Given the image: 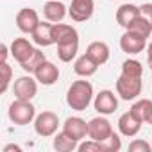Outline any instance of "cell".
Segmentation results:
<instances>
[{
	"label": "cell",
	"mask_w": 152,
	"mask_h": 152,
	"mask_svg": "<svg viewBox=\"0 0 152 152\" xmlns=\"http://www.w3.org/2000/svg\"><path fill=\"white\" fill-rule=\"evenodd\" d=\"M93 100V86L90 81H75L66 91V104L75 111H84Z\"/></svg>",
	"instance_id": "obj_1"
},
{
	"label": "cell",
	"mask_w": 152,
	"mask_h": 152,
	"mask_svg": "<svg viewBox=\"0 0 152 152\" xmlns=\"http://www.w3.org/2000/svg\"><path fill=\"white\" fill-rule=\"evenodd\" d=\"M9 120L16 125H27L36 118V107L31 104V100H20L16 99L9 106Z\"/></svg>",
	"instance_id": "obj_2"
},
{
	"label": "cell",
	"mask_w": 152,
	"mask_h": 152,
	"mask_svg": "<svg viewBox=\"0 0 152 152\" xmlns=\"http://www.w3.org/2000/svg\"><path fill=\"white\" fill-rule=\"evenodd\" d=\"M141 77H131V75L122 73L116 79V93L122 100H134L138 95H141Z\"/></svg>",
	"instance_id": "obj_3"
},
{
	"label": "cell",
	"mask_w": 152,
	"mask_h": 152,
	"mask_svg": "<svg viewBox=\"0 0 152 152\" xmlns=\"http://www.w3.org/2000/svg\"><path fill=\"white\" fill-rule=\"evenodd\" d=\"M57 127H59V118L52 111H43L34 118V131L38 136H43V138L54 136Z\"/></svg>",
	"instance_id": "obj_4"
},
{
	"label": "cell",
	"mask_w": 152,
	"mask_h": 152,
	"mask_svg": "<svg viewBox=\"0 0 152 152\" xmlns=\"http://www.w3.org/2000/svg\"><path fill=\"white\" fill-rule=\"evenodd\" d=\"M111 134H113V125L106 118V115L95 116V118H91L88 122V136H90V140H95V141H102L104 143Z\"/></svg>",
	"instance_id": "obj_5"
},
{
	"label": "cell",
	"mask_w": 152,
	"mask_h": 152,
	"mask_svg": "<svg viewBox=\"0 0 152 152\" xmlns=\"http://www.w3.org/2000/svg\"><path fill=\"white\" fill-rule=\"evenodd\" d=\"M13 93L20 100H32L38 93V81L32 79L31 75H23L18 77L13 83Z\"/></svg>",
	"instance_id": "obj_6"
},
{
	"label": "cell",
	"mask_w": 152,
	"mask_h": 152,
	"mask_svg": "<svg viewBox=\"0 0 152 152\" xmlns=\"http://www.w3.org/2000/svg\"><path fill=\"white\" fill-rule=\"evenodd\" d=\"M93 11H95V0H72L68 15L73 22L81 23L90 20L93 16Z\"/></svg>",
	"instance_id": "obj_7"
},
{
	"label": "cell",
	"mask_w": 152,
	"mask_h": 152,
	"mask_svg": "<svg viewBox=\"0 0 152 152\" xmlns=\"http://www.w3.org/2000/svg\"><path fill=\"white\" fill-rule=\"evenodd\" d=\"M145 47H147V38H143V36H140L136 32L125 31L122 34V38H120V48L125 54H131V56L140 54V52L145 50Z\"/></svg>",
	"instance_id": "obj_8"
},
{
	"label": "cell",
	"mask_w": 152,
	"mask_h": 152,
	"mask_svg": "<svg viewBox=\"0 0 152 152\" xmlns=\"http://www.w3.org/2000/svg\"><path fill=\"white\" fill-rule=\"evenodd\" d=\"M93 106L99 115H113L118 109V99L111 90H102L100 93H97Z\"/></svg>",
	"instance_id": "obj_9"
},
{
	"label": "cell",
	"mask_w": 152,
	"mask_h": 152,
	"mask_svg": "<svg viewBox=\"0 0 152 152\" xmlns=\"http://www.w3.org/2000/svg\"><path fill=\"white\" fill-rule=\"evenodd\" d=\"M38 25H39V16H38V13L34 9L23 7V9L18 11V15H16V27L23 34H32Z\"/></svg>",
	"instance_id": "obj_10"
},
{
	"label": "cell",
	"mask_w": 152,
	"mask_h": 152,
	"mask_svg": "<svg viewBox=\"0 0 152 152\" xmlns=\"http://www.w3.org/2000/svg\"><path fill=\"white\" fill-rule=\"evenodd\" d=\"M63 131L75 141H81L88 136V124L81 116H68L63 124Z\"/></svg>",
	"instance_id": "obj_11"
},
{
	"label": "cell",
	"mask_w": 152,
	"mask_h": 152,
	"mask_svg": "<svg viewBox=\"0 0 152 152\" xmlns=\"http://www.w3.org/2000/svg\"><path fill=\"white\" fill-rule=\"evenodd\" d=\"M34 77H36V81H38L39 84H43V86H52V84H56L57 79H59V68H57L54 63H50V61H43V63L39 64V68L34 72Z\"/></svg>",
	"instance_id": "obj_12"
},
{
	"label": "cell",
	"mask_w": 152,
	"mask_h": 152,
	"mask_svg": "<svg viewBox=\"0 0 152 152\" xmlns=\"http://www.w3.org/2000/svg\"><path fill=\"white\" fill-rule=\"evenodd\" d=\"M52 36H54V45L59 43H68V41H79V32L75 31V27L68 23H54L52 27Z\"/></svg>",
	"instance_id": "obj_13"
},
{
	"label": "cell",
	"mask_w": 152,
	"mask_h": 152,
	"mask_svg": "<svg viewBox=\"0 0 152 152\" xmlns=\"http://www.w3.org/2000/svg\"><path fill=\"white\" fill-rule=\"evenodd\" d=\"M52 27L54 23L52 22H39V25L34 29V32L31 34L32 36V41L38 45V47H50L54 45V36H52Z\"/></svg>",
	"instance_id": "obj_14"
},
{
	"label": "cell",
	"mask_w": 152,
	"mask_h": 152,
	"mask_svg": "<svg viewBox=\"0 0 152 152\" xmlns=\"http://www.w3.org/2000/svg\"><path fill=\"white\" fill-rule=\"evenodd\" d=\"M140 129H141V122H140L131 111L124 113V115L118 118V131H120L124 136L132 138V136H136V134L140 132Z\"/></svg>",
	"instance_id": "obj_15"
},
{
	"label": "cell",
	"mask_w": 152,
	"mask_h": 152,
	"mask_svg": "<svg viewBox=\"0 0 152 152\" xmlns=\"http://www.w3.org/2000/svg\"><path fill=\"white\" fill-rule=\"evenodd\" d=\"M43 16L52 23H59L66 16V6L59 0H48L43 6Z\"/></svg>",
	"instance_id": "obj_16"
},
{
	"label": "cell",
	"mask_w": 152,
	"mask_h": 152,
	"mask_svg": "<svg viewBox=\"0 0 152 152\" xmlns=\"http://www.w3.org/2000/svg\"><path fill=\"white\" fill-rule=\"evenodd\" d=\"M138 16H140V7L134 4H122L116 9V22L124 29H127Z\"/></svg>",
	"instance_id": "obj_17"
},
{
	"label": "cell",
	"mask_w": 152,
	"mask_h": 152,
	"mask_svg": "<svg viewBox=\"0 0 152 152\" xmlns=\"http://www.w3.org/2000/svg\"><path fill=\"white\" fill-rule=\"evenodd\" d=\"M32 50H34V47H32V43H31L27 38H16V39H13V43H11V56H13L20 64L32 54Z\"/></svg>",
	"instance_id": "obj_18"
},
{
	"label": "cell",
	"mask_w": 152,
	"mask_h": 152,
	"mask_svg": "<svg viewBox=\"0 0 152 152\" xmlns=\"http://www.w3.org/2000/svg\"><path fill=\"white\" fill-rule=\"evenodd\" d=\"M73 70H75V73H77V75H81V77H91V75L97 73L99 64H97L88 54H83L81 57L75 59V63H73Z\"/></svg>",
	"instance_id": "obj_19"
},
{
	"label": "cell",
	"mask_w": 152,
	"mask_h": 152,
	"mask_svg": "<svg viewBox=\"0 0 152 152\" xmlns=\"http://www.w3.org/2000/svg\"><path fill=\"white\" fill-rule=\"evenodd\" d=\"M86 54L100 66V64H106L109 59V47L104 41H91L86 48Z\"/></svg>",
	"instance_id": "obj_20"
},
{
	"label": "cell",
	"mask_w": 152,
	"mask_h": 152,
	"mask_svg": "<svg viewBox=\"0 0 152 152\" xmlns=\"http://www.w3.org/2000/svg\"><path fill=\"white\" fill-rule=\"evenodd\" d=\"M79 141H75L73 138H70L64 131L63 132H57L56 138H54V148L57 152H73L75 148H77Z\"/></svg>",
	"instance_id": "obj_21"
},
{
	"label": "cell",
	"mask_w": 152,
	"mask_h": 152,
	"mask_svg": "<svg viewBox=\"0 0 152 152\" xmlns=\"http://www.w3.org/2000/svg\"><path fill=\"white\" fill-rule=\"evenodd\" d=\"M150 109H152V100H148V99H141V100H138V102H134L132 104V107L129 109L141 124H147V120H148V115H150Z\"/></svg>",
	"instance_id": "obj_22"
},
{
	"label": "cell",
	"mask_w": 152,
	"mask_h": 152,
	"mask_svg": "<svg viewBox=\"0 0 152 152\" xmlns=\"http://www.w3.org/2000/svg\"><path fill=\"white\" fill-rule=\"evenodd\" d=\"M79 50V41H68V43H59L57 45V57L63 63H70L72 59H75Z\"/></svg>",
	"instance_id": "obj_23"
},
{
	"label": "cell",
	"mask_w": 152,
	"mask_h": 152,
	"mask_svg": "<svg viewBox=\"0 0 152 152\" xmlns=\"http://www.w3.org/2000/svg\"><path fill=\"white\" fill-rule=\"evenodd\" d=\"M43 61H47V59H45V54H43L39 48H34L32 54H31V56H29L20 66L23 68V72H27V73H34V72L39 68V64H41Z\"/></svg>",
	"instance_id": "obj_24"
},
{
	"label": "cell",
	"mask_w": 152,
	"mask_h": 152,
	"mask_svg": "<svg viewBox=\"0 0 152 152\" xmlns=\"http://www.w3.org/2000/svg\"><path fill=\"white\" fill-rule=\"evenodd\" d=\"M125 31H131V32H136V34H140V36H143V38H148L150 34H152V25L143 18V16H138Z\"/></svg>",
	"instance_id": "obj_25"
},
{
	"label": "cell",
	"mask_w": 152,
	"mask_h": 152,
	"mask_svg": "<svg viewBox=\"0 0 152 152\" xmlns=\"http://www.w3.org/2000/svg\"><path fill=\"white\" fill-rule=\"evenodd\" d=\"M122 73L131 75V77H141L143 75V64L136 59H127L122 63Z\"/></svg>",
	"instance_id": "obj_26"
},
{
	"label": "cell",
	"mask_w": 152,
	"mask_h": 152,
	"mask_svg": "<svg viewBox=\"0 0 152 152\" xmlns=\"http://www.w3.org/2000/svg\"><path fill=\"white\" fill-rule=\"evenodd\" d=\"M0 70H2V86H0V93H6L7 88H9V84H11V81H13V70L7 64V61L2 63Z\"/></svg>",
	"instance_id": "obj_27"
},
{
	"label": "cell",
	"mask_w": 152,
	"mask_h": 152,
	"mask_svg": "<svg viewBox=\"0 0 152 152\" xmlns=\"http://www.w3.org/2000/svg\"><path fill=\"white\" fill-rule=\"evenodd\" d=\"M77 150L81 152H106V147L102 141H95V140H90L86 143H81L77 147Z\"/></svg>",
	"instance_id": "obj_28"
},
{
	"label": "cell",
	"mask_w": 152,
	"mask_h": 152,
	"mask_svg": "<svg viewBox=\"0 0 152 152\" xmlns=\"http://www.w3.org/2000/svg\"><path fill=\"white\" fill-rule=\"evenodd\" d=\"M104 147H106V152H118V150L122 148V140H120V136L115 134V131H113V134L104 141Z\"/></svg>",
	"instance_id": "obj_29"
},
{
	"label": "cell",
	"mask_w": 152,
	"mask_h": 152,
	"mask_svg": "<svg viewBox=\"0 0 152 152\" xmlns=\"http://www.w3.org/2000/svg\"><path fill=\"white\" fill-rule=\"evenodd\" d=\"M129 150L131 152H150L152 150V143H147L143 140H134L129 143Z\"/></svg>",
	"instance_id": "obj_30"
},
{
	"label": "cell",
	"mask_w": 152,
	"mask_h": 152,
	"mask_svg": "<svg viewBox=\"0 0 152 152\" xmlns=\"http://www.w3.org/2000/svg\"><path fill=\"white\" fill-rule=\"evenodd\" d=\"M140 16H143V18L152 25V4H143V6H140Z\"/></svg>",
	"instance_id": "obj_31"
},
{
	"label": "cell",
	"mask_w": 152,
	"mask_h": 152,
	"mask_svg": "<svg viewBox=\"0 0 152 152\" xmlns=\"http://www.w3.org/2000/svg\"><path fill=\"white\" fill-rule=\"evenodd\" d=\"M147 64H148L150 70H152V41H150L148 47H147Z\"/></svg>",
	"instance_id": "obj_32"
},
{
	"label": "cell",
	"mask_w": 152,
	"mask_h": 152,
	"mask_svg": "<svg viewBox=\"0 0 152 152\" xmlns=\"http://www.w3.org/2000/svg\"><path fill=\"white\" fill-rule=\"evenodd\" d=\"M22 152V147H18V145H6L4 147V152Z\"/></svg>",
	"instance_id": "obj_33"
},
{
	"label": "cell",
	"mask_w": 152,
	"mask_h": 152,
	"mask_svg": "<svg viewBox=\"0 0 152 152\" xmlns=\"http://www.w3.org/2000/svg\"><path fill=\"white\" fill-rule=\"evenodd\" d=\"M9 52H11V48H7V45H2V63H6V61H7Z\"/></svg>",
	"instance_id": "obj_34"
},
{
	"label": "cell",
	"mask_w": 152,
	"mask_h": 152,
	"mask_svg": "<svg viewBox=\"0 0 152 152\" xmlns=\"http://www.w3.org/2000/svg\"><path fill=\"white\" fill-rule=\"evenodd\" d=\"M147 124H150V125H152V109H150V115H148V120H147Z\"/></svg>",
	"instance_id": "obj_35"
}]
</instances>
